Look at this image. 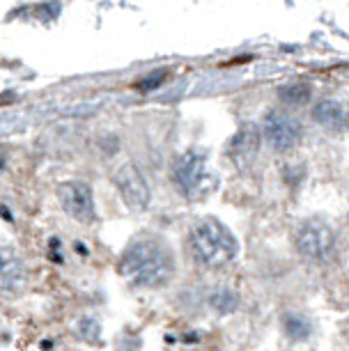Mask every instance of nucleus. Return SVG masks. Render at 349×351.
Wrapping results in <instances>:
<instances>
[{
  "instance_id": "f257e3e1",
  "label": "nucleus",
  "mask_w": 349,
  "mask_h": 351,
  "mask_svg": "<svg viewBox=\"0 0 349 351\" xmlns=\"http://www.w3.org/2000/svg\"><path fill=\"white\" fill-rule=\"evenodd\" d=\"M120 276L134 287H159L173 276V253L156 237H138L120 257Z\"/></svg>"
},
{
  "instance_id": "f03ea898",
  "label": "nucleus",
  "mask_w": 349,
  "mask_h": 351,
  "mask_svg": "<svg viewBox=\"0 0 349 351\" xmlns=\"http://www.w3.org/2000/svg\"><path fill=\"white\" fill-rule=\"evenodd\" d=\"M189 246L195 260L209 269L226 267L237 257V239L216 218H202L189 232Z\"/></svg>"
},
{
  "instance_id": "7ed1b4c3",
  "label": "nucleus",
  "mask_w": 349,
  "mask_h": 351,
  "mask_svg": "<svg viewBox=\"0 0 349 351\" xmlns=\"http://www.w3.org/2000/svg\"><path fill=\"white\" fill-rule=\"evenodd\" d=\"M173 180L175 186L191 200L205 197L216 189V177L205 170V156L193 149L177 158L173 168Z\"/></svg>"
},
{
  "instance_id": "20e7f679",
  "label": "nucleus",
  "mask_w": 349,
  "mask_h": 351,
  "mask_svg": "<svg viewBox=\"0 0 349 351\" xmlns=\"http://www.w3.org/2000/svg\"><path fill=\"white\" fill-rule=\"evenodd\" d=\"M296 250L308 260H324L331 255L335 243V232L326 221L322 218H308L296 228L294 234Z\"/></svg>"
},
{
  "instance_id": "39448f33",
  "label": "nucleus",
  "mask_w": 349,
  "mask_h": 351,
  "mask_svg": "<svg viewBox=\"0 0 349 351\" xmlns=\"http://www.w3.org/2000/svg\"><path fill=\"white\" fill-rule=\"evenodd\" d=\"M117 191H120L122 200L127 202V207L131 211H145L149 204V186L145 182V177L141 175V170L134 163H124L115 170L113 177Z\"/></svg>"
},
{
  "instance_id": "423d86ee",
  "label": "nucleus",
  "mask_w": 349,
  "mask_h": 351,
  "mask_svg": "<svg viewBox=\"0 0 349 351\" xmlns=\"http://www.w3.org/2000/svg\"><path fill=\"white\" fill-rule=\"evenodd\" d=\"M58 200H60V207L78 223H92L97 218L92 189L85 182L60 184L58 186Z\"/></svg>"
},
{
  "instance_id": "0eeeda50",
  "label": "nucleus",
  "mask_w": 349,
  "mask_h": 351,
  "mask_svg": "<svg viewBox=\"0 0 349 351\" xmlns=\"http://www.w3.org/2000/svg\"><path fill=\"white\" fill-rule=\"evenodd\" d=\"M301 124L294 120V117L285 115L280 110H272L269 115L265 117V136L269 145L278 152H287L292 149L296 143L301 141Z\"/></svg>"
},
{
  "instance_id": "6e6552de",
  "label": "nucleus",
  "mask_w": 349,
  "mask_h": 351,
  "mask_svg": "<svg viewBox=\"0 0 349 351\" xmlns=\"http://www.w3.org/2000/svg\"><path fill=\"white\" fill-rule=\"evenodd\" d=\"M258 147H260L258 129H255L253 124H246V127H241L232 136L228 149H230V154H232L237 165H248V163H253L255 154H258Z\"/></svg>"
},
{
  "instance_id": "1a4fd4ad",
  "label": "nucleus",
  "mask_w": 349,
  "mask_h": 351,
  "mask_svg": "<svg viewBox=\"0 0 349 351\" xmlns=\"http://www.w3.org/2000/svg\"><path fill=\"white\" fill-rule=\"evenodd\" d=\"M25 285V267L10 248H3V291L19 294Z\"/></svg>"
},
{
  "instance_id": "9d476101",
  "label": "nucleus",
  "mask_w": 349,
  "mask_h": 351,
  "mask_svg": "<svg viewBox=\"0 0 349 351\" xmlns=\"http://www.w3.org/2000/svg\"><path fill=\"white\" fill-rule=\"evenodd\" d=\"M313 117H315V122H320L322 127H328V129L349 127V117L345 108H342L338 101H333V99H322V101L315 104Z\"/></svg>"
},
{
  "instance_id": "9b49d317",
  "label": "nucleus",
  "mask_w": 349,
  "mask_h": 351,
  "mask_svg": "<svg viewBox=\"0 0 349 351\" xmlns=\"http://www.w3.org/2000/svg\"><path fill=\"white\" fill-rule=\"evenodd\" d=\"M278 97H280L285 104L301 106V104H306L308 99H311V88H308V85H304V83L285 85V88H280Z\"/></svg>"
},
{
  "instance_id": "f8f14e48",
  "label": "nucleus",
  "mask_w": 349,
  "mask_h": 351,
  "mask_svg": "<svg viewBox=\"0 0 349 351\" xmlns=\"http://www.w3.org/2000/svg\"><path fill=\"white\" fill-rule=\"evenodd\" d=\"M209 303H212V308L219 310V313H232L237 308V296L232 294V289L219 287L212 296H209Z\"/></svg>"
},
{
  "instance_id": "ddd939ff",
  "label": "nucleus",
  "mask_w": 349,
  "mask_h": 351,
  "mask_svg": "<svg viewBox=\"0 0 349 351\" xmlns=\"http://www.w3.org/2000/svg\"><path fill=\"white\" fill-rule=\"evenodd\" d=\"M285 333L292 337V340H306L308 333H311V326L304 317H296V315H287L285 317Z\"/></svg>"
},
{
  "instance_id": "4468645a",
  "label": "nucleus",
  "mask_w": 349,
  "mask_h": 351,
  "mask_svg": "<svg viewBox=\"0 0 349 351\" xmlns=\"http://www.w3.org/2000/svg\"><path fill=\"white\" fill-rule=\"evenodd\" d=\"M81 335L85 340H90L92 344L99 342V324L92 322V319H83L81 322Z\"/></svg>"
},
{
  "instance_id": "2eb2a0df",
  "label": "nucleus",
  "mask_w": 349,
  "mask_h": 351,
  "mask_svg": "<svg viewBox=\"0 0 349 351\" xmlns=\"http://www.w3.org/2000/svg\"><path fill=\"white\" fill-rule=\"evenodd\" d=\"M163 76H166V74H163V71H154V74H149L147 78H143V81L138 83V88H141L143 92H147V90H154L156 85H159V83L163 81Z\"/></svg>"
},
{
  "instance_id": "dca6fc26",
  "label": "nucleus",
  "mask_w": 349,
  "mask_h": 351,
  "mask_svg": "<svg viewBox=\"0 0 349 351\" xmlns=\"http://www.w3.org/2000/svg\"><path fill=\"white\" fill-rule=\"evenodd\" d=\"M76 248H78V253H81V255H88V248H83L81 243H76Z\"/></svg>"
},
{
  "instance_id": "f3484780",
  "label": "nucleus",
  "mask_w": 349,
  "mask_h": 351,
  "mask_svg": "<svg viewBox=\"0 0 349 351\" xmlns=\"http://www.w3.org/2000/svg\"><path fill=\"white\" fill-rule=\"evenodd\" d=\"M347 129H349V127H347Z\"/></svg>"
}]
</instances>
